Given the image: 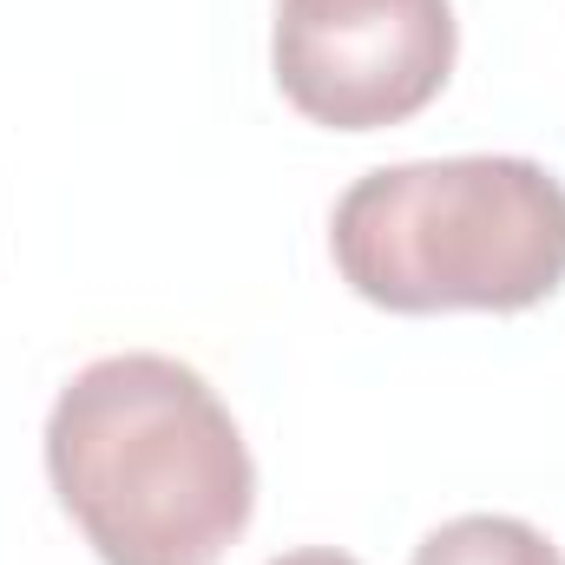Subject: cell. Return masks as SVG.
Wrapping results in <instances>:
<instances>
[{
  "label": "cell",
  "instance_id": "3",
  "mask_svg": "<svg viewBox=\"0 0 565 565\" xmlns=\"http://www.w3.org/2000/svg\"><path fill=\"white\" fill-rule=\"evenodd\" d=\"M460 53L454 0H277V93L322 132H382L427 113Z\"/></svg>",
  "mask_w": 565,
  "mask_h": 565
},
{
  "label": "cell",
  "instance_id": "2",
  "mask_svg": "<svg viewBox=\"0 0 565 565\" xmlns=\"http://www.w3.org/2000/svg\"><path fill=\"white\" fill-rule=\"evenodd\" d=\"M329 257L388 316H520L565 289V184L520 151L382 164L335 198Z\"/></svg>",
  "mask_w": 565,
  "mask_h": 565
},
{
  "label": "cell",
  "instance_id": "1",
  "mask_svg": "<svg viewBox=\"0 0 565 565\" xmlns=\"http://www.w3.org/2000/svg\"><path fill=\"white\" fill-rule=\"evenodd\" d=\"M46 480L99 565H217L257 513V460L178 355H99L46 415Z\"/></svg>",
  "mask_w": 565,
  "mask_h": 565
},
{
  "label": "cell",
  "instance_id": "5",
  "mask_svg": "<svg viewBox=\"0 0 565 565\" xmlns=\"http://www.w3.org/2000/svg\"><path fill=\"white\" fill-rule=\"evenodd\" d=\"M270 565H362V559H349V553H335V546H296V553H282V559Z\"/></svg>",
  "mask_w": 565,
  "mask_h": 565
},
{
  "label": "cell",
  "instance_id": "4",
  "mask_svg": "<svg viewBox=\"0 0 565 565\" xmlns=\"http://www.w3.org/2000/svg\"><path fill=\"white\" fill-rule=\"evenodd\" d=\"M408 565H565V553L533 520H513V513H460V520H440L422 546H415Z\"/></svg>",
  "mask_w": 565,
  "mask_h": 565
}]
</instances>
